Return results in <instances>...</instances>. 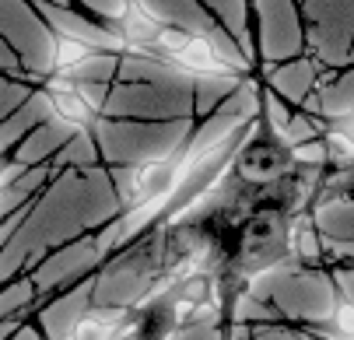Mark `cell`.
I'll return each mask as SVG.
<instances>
[{
  "instance_id": "obj_1",
  "label": "cell",
  "mask_w": 354,
  "mask_h": 340,
  "mask_svg": "<svg viewBox=\"0 0 354 340\" xmlns=\"http://www.w3.org/2000/svg\"><path fill=\"white\" fill-rule=\"evenodd\" d=\"M291 253V228H288V218L281 207H260L252 211L239 235H235V274L252 281L257 274L277 267L284 256Z\"/></svg>"
},
{
  "instance_id": "obj_2",
  "label": "cell",
  "mask_w": 354,
  "mask_h": 340,
  "mask_svg": "<svg viewBox=\"0 0 354 340\" xmlns=\"http://www.w3.org/2000/svg\"><path fill=\"white\" fill-rule=\"evenodd\" d=\"M155 53L189 77H228L232 70H239V64L221 53V46L207 32H186L176 25L162 28Z\"/></svg>"
},
{
  "instance_id": "obj_3",
  "label": "cell",
  "mask_w": 354,
  "mask_h": 340,
  "mask_svg": "<svg viewBox=\"0 0 354 340\" xmlns=\"http://www.w3.org/2000/svg\"><path fill=\"white\" fill-rule=\"evenodd\" d=\"M39 102L53 123L71 126L77 133H84L95 123V113H98V95L91 88L71 81V77H49L39 91Z\"/></svg>"
},
{
  "instance_id": "obj_4",
  "label": "cell",
  "mask_w": 354,
  "mask_h": 340,
  "mask_svg": "<svg viewBox=\"0 0 354 340\" xmlns=\"http://www.w3.org/2000/svg\"><path fill=\"white\" fill-rule=\"evenodd\" d=\"M298 165L295 151L288 148V140H274V137H260L252 144H242L232 169L242 182L249 186H270L291 176V169Z\"/></svg>"
},
{
  "instance_id": "obj_5",
  "label": "cell",
  "mask_w": 354,
  "mask_h": 340,
  "mask_svg": "<svg viewBox=\"0 0 354 340\" xmlns=\"http://www.w3.org/2000/svg\"><path fill=\"white\" fill-rule=\"evenodd\" d=\"M165 25L169 21L158 11H151L147 4H130L127 15H123V21H120L123 50H127V46H130V50H140V53L155 50V42H158V35H162Z\"/></svg>"
},
{
  "instance_id": "obj_6",
  "label": "cell",
  "mask_w": 354,
  "mask_h": 340,
  "mask_svg": "<svg viewBox=\"0 0 354 340\" xmlns=\"http://www.w3.org/2000/svg\"><path fill=\"white\" fill-rule=\"evenodd\" d=\"M95 57V42L74 32H60L53 39V77H71L84 60Z\"/></svg>"
},
{
  "instance_id": "obj_7",
  "label": "cell",
  "mask_w": 354,
  "mask_h": 340,
  "mask_svg": "<svg viewBox=\"0 0 354 340\" xmlns=\"http://www.w3.org/2000/svg\"><path fill=\"white\" fill-rule=\"evenodd\" d=\"M123 312H84L71 323L64 340H116Z\"/></svg>"
},
{
  "instance_id": "obj_8",
  "label": "cell",
  "mask_w": 354,
  "mask_h": 340,
  "mask_svg": "<svg viewBox=\"0 0 354 340\" xmlns=\"http://www.w3.org/2000/svg\"><path fill=\"white\" fill-rule=\"evenodd\" d=\"M323 148H326L330 158H340V162L354 158V109L344 113V116H337V120L326 126Z\"/></svg>"
},
{
  "instance_id": "obj_9",
  "label": "cell",
  "mask_w": 354,
  "mask_h": 340,
  "mask_svg": "<svg viewBox=\"0 0 354 340\" xmlns=\"http://www.w3.org/2000/svg\"><path fill=\"white\" fill-rule=\"evenodd\" d=\"M333 340H354V299H340L333 309Z\"/></svg>"
},
{
  "instance_id": "obj_10",
  "label": "cell",
  "mask_w": 354,
  "mask_h": 340,
  "mask_svg": "<svg viewBox=\"0 0 354 340\" xmlns=\"http://www.w3.org/2000/svg\"><path fill=\"white\" fill-rule=\"evenodd\" d=\"M21 172H25V165H18V162H0V197H4V189H8Z\"/></svg>"
},
{
  "instance_id": "obj_11",
  "label": "cell",
  "mask_w": 354,
  "mask_h": 340,
  "mask_svg": "<svg viewBox=\"0 0 354 340\" xmlns=\"http://www.w3.org/2000/svg\"><path fill=\"white\" fill-rule=\"evenodd\" d=\"M323 340H333V337H323Z\"/></svg>"
}]
</instances>
